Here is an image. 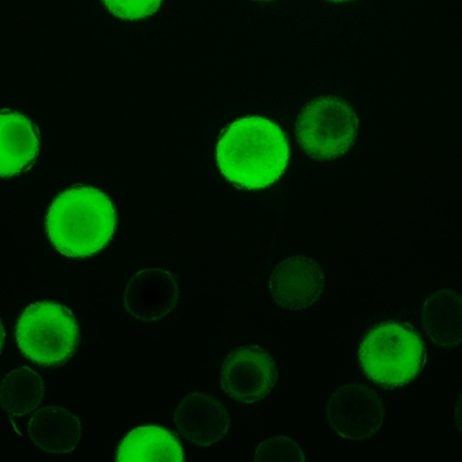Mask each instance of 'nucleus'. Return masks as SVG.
Returning a JSON list of instances; mask_svg holds the SVG:
<instances>
[{
  "label": "nucleus",
  "mask_w": 462,
  "mask_h": 462,
  "mask_svg": "<svg viewBox=\"0 0 462 462\" xmlns=\"http://www.w3.org/2000/svg\"><path fill=\"white\" fill-rule=\"evenodd\" d=\"M290 158L287 138L274 123L246 117L227 126L219 136L217 162L221 174L235 186L263 189L283 174Z\"/></svg>",
  "instance_id": "nucleus-1"
},
{
  "label": "nucleus",
  "mask_w": 462,
  "mask_h": 462,
  "mask_svg": "<svg viewBox=\"0 0 462 462\" xmlns=\"http://www.w3.org/2000/svg\"><path fill=\"white\" fill-rule=\"evenodd\" d=\"M117 216L109 198L91 186L62 192L52 203L46 218L49 237L67 257L97 254L112 240Z\"/></svg>",
  "instance_id": "nucleus-2"
},
{
  "label": "nucleus",
  "mask_w": 462,
  "mask_h": 462,
  "mask_svg": "<svg viewBox=\"0 0 462 462\" xmlns=\"http://www.w3.org/2000/svg\"><path fill=\"white\" fill-rule=\"evenodd\" d=\"M365 374L374 383L400 387L413 380L427 364V350L409 325L382 323L369 330L359 349Z\"/></svg>",
  "instance_id": "nucleus-3"
},
{
  "label": "nucleus",
  "mask_w": 462,
  "mask_h": 462,
  "mask_svg": "<svg viewBox=\"0 0 462 462\" xmlns=\"http://www.w3.org/2000/svg\"><path fill=\"white\" fill-rule=\"evenodd\" d=\"M16 337L22 354L41 365H61L79 348L80 329L72 312L56 302L28 306L17 326Z\"/></svg>",
  "instance_id": "nucleus-4"
},
{
  "label": "nucleus",
  "mask_w": 462,
  "mask_h": 462,
  "mask_svg": "<svg viewBox=\"0 0 462 462\" xmlns=\"http://www.w3.org/2000/svg\"><path fill=\"white\" fill-rule=\"evenodd\" d=\"M359 121L354 108L337 97H320L299 115L296 135L308 156L320 162L337 160L354 145Z\"/></svg>",
  "instance_id": "nucleus-5"
},
{
  "label": "nucleus",
  "mask_w": 462,
  "mask_h": 462,
  "mask_svg": "<svg viewBox=\"0 0 462 462\" xmlns=\"http://www.w3.org/2000/svg\"><path fill=\"white\" fill-rule=\"evenodd\" d=\"M279 370L273 356L255 345H245L229 353L221 368V388L241 403H255L273 391Z\"/></svg>",
  "instance_id": "nucleus-6"
},
{
  "label": "nucleus",
  "mask_w": 462,
  "mask_h": 462,
  "mask_svg": "<svg viewBox=\"0 0 462 462\" xmlns=\"http://www.w3.org/2000/svg\"><path fill=\"white\" fill-rule=\"evenodd\" d=\"M326 411L331 428L345 439H371L383 422V406L379 396L361 383H346L336 390Z\"/></svg>",
  "instance_id": "nucleus-7"
},
{
  "label": "nucleus",
  "mask_w": 462,
  "mask_h": 462,
  "mask_svg": "<svg viewBox=\"0 0 462 462\" xmlns=\"http://www.w3.org/2000/svg\"><path fill=\"white\" fill-rule=\"evenodd\" d=\"M326 280L322 266L314 258L297 255L287 258L274 269L269 290L283 310L301 311L322 295Z\"/></svg>",
  "instance_id": "nucleus-8"
},
{
  "label": "nucleus",
  "mask_w": 462,
  "mask_h": 462,
  "mask_svg": "<svg viewBox=\"0 0 462 462\" xmlns=\"http://www.w3.org/2000/svg\"><path fill=\"white\" fill-rule=\"evenodd\" d=\"M180 299L179 284L162 268H145L129 281L125 291V307L138 320L159 321L171 313Z\"/></svg>",
  "instance_id": "nucleus-9"
},
{
  "label": "nucleus",
  "mask_w": 462,
  "mask_h": 462,
  "mask_svg": "<svg viewBox=\"0 0 462 462\" xmlns=\"http://www.w3.org/2000/svg\"><path fill=\"white\" fill-rule=\"evenodd\" d=\"M179 433L190 443L209 447L221 441L230 426L224 404L209 394L195 393L185 396L174 412Z\"/></svg>",
  "instance_id": "nucleus-10"
},
{
  "label": "nucleus",
  "mask_w": 462,
  "mask_h": 462,
  "mask_svg": "<svg viewBox=\"0 0 462 462\" xmlns=\"http://www.w3.org/2000/svg\"><path fill=\"white\" fill-rule=\"evenodd\" d=\"M41 149V132L24 115L0 111V177L28 171Z\"/></svg>",
  "instance_id": "nucleus-11"
},
{
  "label": "nucleus",
  "mask_w": 462,
  "mask_h": 462,
  "mask_svg": "<svg viewBox=\"0 0 462 462\" xmlns=\"http://www.w3.org/2000/svg\"><path fill=\"white\" fill-rule=\"evenodd\" d=\"M32 443L51 454H69L82 439V423L70 411L58 405L36 411L28 423Z\"/></svg>",
  "instance_id": "nucleus-12"
},
{
  "label": "nucleus",
  "mask_w": 462,
  "mask_h": 462,
  "mask_svg": "<svg viewBox=\"0 0 462 462\" xmlns=\"http://www.w3.org/2000/svg\"><path fill=\"white\" fill-rule=\"evenodd\" d=\"M461 305L460 294L448 289L433 293L423 304L422 327L435 344L452 348L461 342Z\"/></svg>",
  "instance_id": "nucleus-13"
},
{
  "label": "nucleus",
  "mask_w": 462,
  "mask_h": 462,
  "mask_svg": "<svg viewBox=\"0 0 462 462\" xmlns=\"http://www.w3.org/2000/svg\"><path fill=\"white\" fill-rule=\"evenodd\" d=\"M118 462H182L183 451L178 439L167 430L148 426L137 428L122 442Z\"/></svg>",
  "instance_id": "nucleus-14"
},
{
  "label": "nucleus",
  "mask_w": 462,
  "mask_h": 462,
  "mask_svg": "<svg viewBox=\"0 0 462 462\" xmlns=\"http://www.w3.org/2000/svg\"><path fill=\"white\" fill-rule=\"evenodd\" d=\"M44 395L43 378L28 366L13 370L0 383V405L14 417L32 412L42 404Z\"/></svg>",
  "instance_id": "nucleus-15"
},
{
  "label": "nucleus",
  "mask_w": 462,
  "mask_h": 462,
  "mask_svg": "<svg viewBox=\"0 0 462 462\" xmlns=\"http://www.w3.org/2000/svg\"><path fill=\"white\" fill-rule=\"evenodd\" d=\"M254 460L255 462L292 461L304 462L305 456L301 448L288 437L268 439L257 447Z\"/></svg>",
  "instance_id": "nucleus-16"
},
{
  "label": "nucleus",
  "mask_w": 462,
  "mask_h": 462,
  "mask_svg": "<svg viewBox=\"0 0 462 462\" xmlns=\"http://www.w3.org/2000/svg\"><path fill=\"white\" fill-rule=\"evenodd\" d=\"M109 12L116 17L128 20L146 18L155 13L162 2H104Z\"/></svg>",
  "instance_id": "nucleus-17"
},
{
  "label": "nucleus",
  "mask_w": 462,
  "mask_h": 462,
  "mask_svg": "<svg viewBox=\"0 0 462 462\" xmlns=\"http://www.w3.org/2000/svg\"><path fill=\"white\" fill-rule=\"evenodd\" d=\"M5 342V331L2 322H0V354H2V351L4 349Z\"/></svg>",
  "instance_id": "nucleus-18"
}]
</instances>
